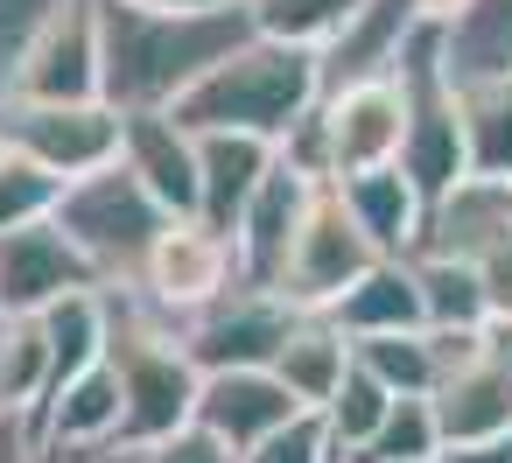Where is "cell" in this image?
Returning <instances> with one entry per match:
<instances>
[{
    "label": "cell",
    "mask_w": 512,
    "mask_h": 463,
    "mask_svg": "<svg viewBox=\"0 0 512 463\" xmlns=\"http://www.w3.org/2000/svg\"><path fill=\"white\" fill-rule=\"evenodd\" d=\"M106 29V106L113 113H176L239 43H253V8L225 0L204 15H155L134 0H99Z\"/></svg>",
    "instance_id": "1"
},
{
    "label": "cell",
    "mask_w": 512,
    "mask_h": 463,
    "mask_svg": "<svg viewBox=\"0 0 512 463\" xmlns=\"http://www.w3.org/2000/svg\"><path fill=\"white\" fill-rule=\"evenodd\" d=\"M323 106V57L316 50H288V43H239L183 106L176 120L190 134H253V141H281L288 127H302Z\"/></svg>",
    "instance_id": "2"
},
{
    "label": "cell",
    "mask_w": 512,
    "mask_h": 463,
    "mask_svg": "<svg viewBox=\"0 0 512 463\" xmlns=\"http://www.w3.org/2000/svg\"><path fill=\"white\" fill-rule=\"evenodd\" d=\"M106 365L120 372V393H127L120 449L169 442V435L197 428L204 372H197V358H190L183 330H176V323H162L155 309H141L127 288H113V344H106Z\"/></svg>",
    "instance_id": "3"
},
{
    "label": "cell",
    "mask_w": 512,
    "mask_h": 463,
    "mask_svg": "<svg viewBox=\"0 0 512 463\" xmlns=\"http://www.w3.org/2000/svg\"><path fill=\"white\" fill-rule=\"evenodd\" d=\"M57 225H64L71 246L99 267L106 288H134L141 267H148V253H155V239H162L176 218L148 197V183H141L127 162H113V169H99V176H85V183L64 190Z\"/></svg>",
    "instance_id": "4"
},
{
    "label": "cell",
    "mask_w": 512,
    "mask_h": 463,
    "mask_svg": "<svg viewBox=\"0 0 512 463\" xmlns=\"http://www.w3.org/2000/svg\"><path fill=\"white\" fill-rule=\"evenodd\" d=\"M246 288V267H239V239L232 232H218V225H204V218H176L162 239H155V253H148V267H141V281L127 288L141 309H155L162 323H176V330H190L197 316H211L225 295H239Z\"/></svg>",
    "instance_id": "5"
},
{
    "label": "cell",
    "mask_w": 512,
    "mask_h": 463,
    "mask_svg": "<svg viewBox=\"0 0 512 463\" xmlns=\"http://www.w3.org/2000/svg\"><path fill=\"white\" fill-rule=\"evenodd\" d=\"M0 148L29 155V162L50 169L57 183H85V176H99V169L120 162V148H127V113H113L106 99H85V106L0 99Z\"/></svg>",
    "instance_id": "6"
},
{
    "label": "cell",
    "mask_w": 512,
    "mask_h": 463,
    "mask_svg": "<svg viewBox=\"0 0 512 463\" xmlns=\"http://www.w3.org/2000/svg\"><path fill=\"white\" fill-rule=\"evenodd\" d=\"M372 267H379V246L358 232V218L344 211V197H337V183H330V190H316L309 225H302V239H295V253H288L281 302H295L302 316H330Z\"/></svg>",
    "instance_id": "7"
},
{
    "label": "cell",
    "mask_w": 512,
    "mask_h": 463,
    "mask_svg": "<svg viewBox=\"0 0 512 463\" xmlns=\"http://www.w3.org/2000/svg\"><path fill=\"white\" fill-rule=\"evenodd\" d=\"M295 323H302V309L281 302L274 288H239L211 316H197L183 330V344H190V358H197L204 379L211 372H274L281 351H288V337H295Z\"/></svg>",
    "instance_id": "8"
},
{
    "label": "cell",
    "mask_w": 512,
    "mask_h": 463,
    "mask_svg": "<svg viewBox=\"0 0 512 463\" xmlns=\"http://www.w3.org/2000/svg\"><path fill=\"white\" fill-rule=\"evenodd\" d=\"M8 99H43V106H85L106 99V29H99V0H71V8L43 29L29 50L22 78Z\"/></svg>",
    "instance_id": "9"
},
{
    "label": "cell",
    "mask_w": 512,
    "mask_h": 463,
    "mask_svg": "<svg viewBox=\"0 0 512 463\" xmlns=\"http://www.w3.org/2000/svg\"><path fill=\"white\" fill-rule=\"evenodd\" d=\"M85 288H106V281L71 246V232L57 218L0 239V316H43V309H57L64 295H85Z\"/></svg>",
    "instance_id": "10"
},
{
    "label": "cell",
    "mask_w": 512,
    "mask_h": 463,
    "mask_svg": "<svg viewBox=\"0 0 512 463\" xmlns=\"http://www.w3.org/2000/svg\"><path fill=\"white\" fill-rule=\"evenodd\" d=\"M323 120H330L337 183L372 176V169H393V162H400V148H407V92H400V78L351 85V92L323 99Z\"/></svg>",
    "instance_id": "11"
},
{
    "label": "cell",
    "mask_w": 512,
    "mask_h": 463,
    "mask_svg": "<svg viewBox=\"0 0 512 463\" xmlns=\"http://www.w3.org/2000/svg\"><path fill=\"white\" fill-rule=\"evenodd\" d=\"M309 407L274 379V372H211L197 393V428L211 442H225L232 456L260 449L267 435H281L288 421H302Z\"/></svg>",
    "instance_id": "12"
},
{
    "label": "cell",
    "mask_w": 512,
    "mask_h": 463,
    "mask_svg": "<svg viewBox=\"0 0 512 463\" xmlns=\"http://www.w3.org/2000/svg\"><path fill=\"white\" fill-rule=\"evenodd\" d=\"M309 204H316V183H302L295 169L274 162V176L260 183V197L246 204L239 218V267H246V288H274L281 295V274H288V253L309 225Z\"/></svg>",
    "instance_id": "13"
},
{
    "label": "cell",
    "mask_w": 512,
    "mask_h": 463,
    "mask_svg": "<svg viewBox=\"0 0 512 463\" xmlns=\"http://www.w3.org/2000/svg\"><path fill=\"white\" fill-rule=\"evenodd\" d=\"M120 162L148 183V197L169 218H197L204 211V169H197V134L176 113H134L127 120V148Z\"/></svg>",
    "instance_id": "14"
},
{
    "label": "cell",
    "mask_w": 512,
    "mask_h": 463,
    "mask_svg": "<svg viewBox=\"0 0 512 463\" xmlns=\"http://www.w3.org/2000/svg\"><path fill=\"white\" fill-rule=\"evenodd\" d=\"M435 421H442V449L512 435V337L505 330H498V344L484 358L456 365L435 386Z\"/></svg>",
    "instance_id": "15"
},
{
    "label": "cell",
    "mask_w": 512,
    "mask_h": 463,
    "mask_svg": "<svg viewBox=\"0 0 512 463\" xmlns=\"http://www.w3.org/2000/svg\"><path fill=\"white\" fill-rule=\"evenodd\" d=\"M120 428H127V393H120V372H113V365H92V372L64 379V386L50 393V407L36 414L43 449H64V456L120 449Z\"/></svg>",
    "instance_id": "16"
},
{
    "label": "cell",
    "mask_w": 512,
    "mask_h": 463,
    "mask_svg": "<svg viewBox=\"0 0 512 463\" xmlns=\"http://www.w3.org/2000/svg\"><path fill=\"white\" fill-rule=\"evenodd\" d=\"M421 15L407 8V0H365V8L351 15V29L323 50V99L351 92V85H379L400 71L407 43H414Z\"/></svg>",
    "instance_id": "17"
},
{
    "label": "cell",
    "mask_w": 512,
    "mask_h": 463,
    "mask_svg": "<svg viewBox=\"0 0 512 463\" xmlns=\"http://www.w3.org/2000/svg\"><path fill=\"white\" fill-rule=\"evenodd\" d=\"M337 197H344V211L358 218V232L379 246V260H414V253L428 246V197L414 190V176H407L400 162L337 183Z\"/></svg>",
    "instance_id": "18"
},
{
    "label": "cell",
    "mask_w": 512,
    "mask_h": 463,
    "mask_svg": "<svg viewBox=\"0 0 512 463\" xmlns=\"http://www.w3.org/2000/svg\"><path fill=\"white\" fill-rule=\"evenodd\" d=\"M274 141H253V134H197V169H204V225L218 232H239L246 204L260 197V183L274 176Z\"/></svg>",
    "instance_id": "19"
},
{
    "label": "cell",
    "mask_w": 512,
    "mask_h": 463,
    "mask_svg": "<svg viewBox=\"0 0 512 463\" xmlns=\"http://www.w3.org/2000/svg\"><path fill=\"white\" fill-rule=\"evenodd\" d=\"M330 323L365 344V337H400V330H428V309H421V281H414V260H379L337 309Z\"/></svg>",
    "instance_id": "20"
},
{
    "label": "cell",
    "mask_w": 512,
    "mask_h": 463,
    "mask_svg": "<svg viewBox=\"0 0 512 463\" xmlns=\"http://www.w3.org/2000/svg\"><path fill=\"white\" fill-rule=\"evenodd\" d=\"M274 379H281L309 414H323V407L337 400V386L351 379V337H344L330 316H302L295 337H288V351H281V365H274Z\"/></svg>",
    "instance_id": "21"
},
{
    "label": "cell",
    "mask_w": 512,
    "mask_h": 463,
    "mask_svg": "<svg viewBox=\"0 0 512 463\" xmlns=\"http://www.w3.org/2000/svg\"><path fill=\"white\" fill-rule=\"evenodd\" d=\"M414 281H421V309H428V330H498L491 323V288H484V267L477 260H449V253H414Z\"/></svg>",
    "instance_id": "22"
},
{
    "label": "cell",
    "mask_w": 512,
    "mask_h": 463,
    "mask_svg": "<svg viewBox=\"0 0 512 463\" xmlns=\"http://www.w3.org/2000/svg\"><path fill=\"white\" fill-rule=\"evenodd\" d=\"M57 393V351L43 337L36 316H8V330H0V414H22L36 421Z\"/></svg>",
    "instance_id": "23"
},
{
    "label": "cell",
    "mask_w": 512,
    "mask_h": 463,
    "mask_svg": "<svg viewBox=\"0 0 512 463\" xmlns=\"http://www.w3.org/2000/svg\"><path fill=\"white\" fill-rule=\"evenodd\" d=\"M442 36H449V78L456 85L512 78V0H470V15Z\"/></svg>",
    "instance_id": "24"
},
{
    "label": "cell",
    "mask_w": 512,
    "mask_h": 463,
    "mask_svg": "<svg viewBox=\"0 0 512 463\" xmlns=\"http://www.w3.org/2000/svg\"><path fill=\"white\" fill-rule=\"evenodd\" d=\"M463 92V141H470V176L512 183V78L456 85Z\"/></svg>",
    "instance_id": "25"
},
{
    "label": "cell",
    "mask_w": 512,
    "mask_h": 463,
    "mask_svg": "<svg viewBox=\"0 0 512 463\" xmlns=\"http://www.w3.org/2000/svg\"><path fill=\"white\" fill-rule=\"evenodd\" d=\"M351 358H358L393 400H435V386H442V358H435V337H428V330L365 337V344H351Z\"/></svg>",
    "instance_id": "26"
},
{
    "label": "cell",
    "mask_w": 512,
    "mask_h": 463,
    "mask_svg": "<svg viewBox=\"0 0 512 463\" xmlns=\"http://www.w3.org/2000/svg\"><path fill=\"white\" fill-rule=\"evenodd\" d=\"M253 8V29L267 36V43H288V50H330L344 29H351V15L365 8V0H246Z\"/></svg>",
    "instance_id": "27"
},
{
    "label": "cell",
    "mask_w": 512,
    "mask_h": 463,
    "mask_svg": "<svg viewBox=\"0 0 512 463\" xmlns=\"http://www.w3.org/2000/svg\"><path fill=\"white\" fill-rule=\"evenodd\" d=\"M386 414H393V393L351 358V379L337 386V400L323 407V428H330V442H337V456H365V442L386 428Z\"/></svg>",
    "instance_id": "28"
},
{
    "label": "cell",
    "mask_w": 512,
    "mask_h": 463,
    "mask_svg": "<svg viewBox=\"0 0 512 463\" xmlns=\"http://www.w3.org/2000/svg\"><path fill=\"white\" fill-rule=\"evenodd\" d=\"M71 183H57L50 169H36L29 155L0 148V239L8 232H29V225H50L57 204H64Z\"/></svg>",
    "instance_id": "29"
},
{
    "label": "cell",
    "mask_w": 512,
    "mask_h": 463,
    "mask_svg": "<svg viewBox=\"0 0 512 463\" xmlns=\"http://www.w3.org/2000/svg\"><path fill=\"white\" fill-rule=\"evenodd\" d=\"M442 456V421H435V400H393L386 428L365 442V456L351 463H435Z\"/></svg>",
    "instance_id": "30"
},
{
    "label": "cell",
    "mask_w": 512,
    "mask_h": 463,
    "mask_svg": "<svg viewBox=\"0 0 512 463\" xmlns=\"http://www.w3.org/2000/svg\"><path fill=\"white\" fill-rule=\"evenodd\" d=\"M64 8H71V0H0V99L15 92L29 50L43 43V29H50Z\"/></svg>",
    "instance_id": "31"
},
{
    "label": "cell",
    "mask_w": 512,
    "mask_h": 463,
    "mask_svg": "<svg viewBox=\"0 0 512 463\" xmlns=\"http://www.w3.org/2000/svg\"><path fill=\"white\" fill-rule=\"evenodd\" d=\"M239 463H337V442H330L323 414H302V421H288L281 435H267L260 449H246Z\"/></svg>",
    "instance_id": "32"
},
{
    "label": "cell",
    "mask_w": 512,
    "mask_h": 463,
    "mask_svg": "<svg viewBox=\"0 0 512 463\" xmlns=\"http://www.w3.org/2000/svg\"><path fill=\"white\" fill-rule=\"evenodd\" d=\"M113 463H239L225 442H211L204 428H183L169 442H141V449H113Z\"/></svg>",
    "instance_id": "33"
},
{
    "label": "cell",
    "mask_w": 512,
    "mask_h": 463,
    "mask_svg": "<svg viewBox=\"0 0 512 463\" xmlns=\"http://www.w3.org/2000/svg\"><path fill=\"white\" fill-rule=\"evenodd\" d=\"M0 463H43V435L22 414H0Z\"/></svg>",
    "instance_id": "34"
},
{
    "label": "cell",
    "mask_w": 512,
    "mask_h": 463,
    "mask_svg": "<svg viewBox=\"0 0 512 463\" xmlns=\"http://www.w3.org/2000/svg\"><path fill=\"white\" fill-rule=\"evenodd\" d=\"M442 463H512V435H491V442H456V449H442Z\"/></svg>",
    "instance_id": "35"
},
{
    "label": "cell",
    "mask_w": 512,
    "mask_h": 463,
    "mask_svg": "<svg viewBox=\"0 0 512 463\" xmlns=\"http://www.w3.org/2000/svg\"><path fill=\"white\" fill-rule=\"evenodd\" d=\"M407 8H414L428 29H456V22L470 15V0H407Z\"/></svg>",
    "instance_id": "36"
},
{
    "label": "cell",
    "mask_w": 512,
    "mask_h": 463,
    "mask_svg": "<svg viewBox=\"0 0 512 463\" xmlns=\"http://www.w3.org/2000/svg\"><path fill=\"white\" fill-rule=\"evenodd\" d=\"M134 8H155V15H204V8H225V0H134Z\"/></svg>",
    "instance_id": "37"
},
{
    "label": "cell",
    "mask_w": 512,
    "mask_h": 463,
    "mask_svg": "<svg viewBox=\"0 0 512 463\" xmlns=\"http://www.w3.org/2000/svg\"><path fill=\"white\" fill-rule=\"evenodd\" d=\"M43 463H113V449H99V456H64V449H43Z\"/></svg>",
    "instance_id": "38"
},
{
    "label": "cell",
    "mask_w": 512,
    "mask_h": 463,
    "mask_svg": "<svg viewBox=\"0 0 512 463\" xmlns=\"http://www.w3.org/2000/svg\"><path fill=\"white\" fill-rule=\"evenodd\" d=\"M0 330H8V316H0Z\"/></svg>",
    "instance_id": "39"
},
{
    "label": "cell",
    "mask_w": 512,
    "mask_h": 463,
    "mask_svg": "<svg viewBox=\"0 0 512 463\" xmlns=\"http://www.w3.org/2000/svg\"><path fill=\"white\" fill-rule=\"evenodd\" d=\"M337 463H351V456H337Z\"/></svg>",
    "instance_id": "40"
},
{
    "label": "cell",
    "mask_w": 512,
    "mask_h": 463,
    "mask_svg": "<svg viewBox=\"0 0 512 463\" xmlns=\"http://www.w3.org/2000/svg\"><path fill=\"white\" fill-rule=\"evenodd\" d=\"M435 463H442V456H435Z\"/></svg>",
    "instance_id": "41"
}]
</instances>
